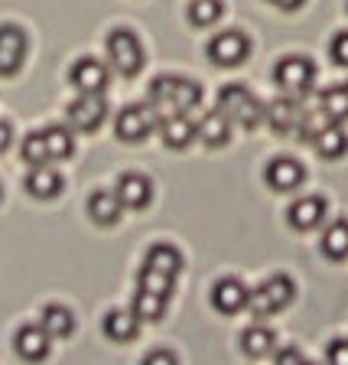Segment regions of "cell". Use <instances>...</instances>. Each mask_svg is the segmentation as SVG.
Wrapping results in <instances>:
<instances>
[{
  "mask_svg": "<svg viewBox=\"0 0 348 365\" xmlns=\"http://www.w3.org/2000/svg\"><path fill=\"white\" fill-rule=\"evenodd\" d=\"M147 101H150V111L157 114V121L169 118V114H189L202 101V85L182 76H159L147 88Z\"/></svg>",
  "mask_w": 348,
  "mask_h": 365,
  "instance_id": "obj_1",
  "label": "cell"
},
{
  "mask_svg": "<svg viewBox=\"0 0 348 365\" xmlns=\"http://www.w3.org/2000/svg\"><path fill=\"white\" fill-rule=\"evenodd\" d=\"M218 111L231 121V128H244V130H254L264 121V105L244 85H225L218 91Z\"/></svg>",
  "mask_w": 348,
  "mask_h": 365,
  "instance_id": "obj_2",
  "label": "cell"
},
{
  "mask_svg": "<svg viewBox=\"0 0 348 365\" xmlns=\"http://www.w3.org/2000/svg\"><path fill=\"white\" fill-rule=\"evenodd\" d=\"M107 62H111V68L124 78L140 76L147 56H144V46H140L137 33H130V30H111L107 33Z\"/></svg>",
  "mask_w": 348,
  "mask_h": 365,
  "instance_id": "obj_3",
  "label": "cell"
},
{
  "mask_svg": "<svg viewBox=\"0 0 348 365\" xmlns=\"http://www.w3.org/2000/svg\"><path fill=\"white\" fill-rule=\"evenodd\" d=\"M293 294H296V287L287 274H273V277H267L258 290H251L248 307L254 317H270V313H280L283 307H290Z\"/></svg>",
  "mask_w": 348,
  "mask_h": 365,
  "instance_id": "obj_4",
  "label": "cell"
},
{
  "mask_svg": "<svg viewBox=\"0 0 348 365\" xmlns=\"http://www.w3.org/2000/svg\"><path fill=\"white\" fill-rule=\"evenodd\" d=\"M273 82L280 85L287 95H293V98H303L306 91L312 88V82H316V66L306 56H287V59H280L273 66Z\"/></svg>",
  "mask_w": 348,
  "mask_h": 365,
  "instance_id": "obj_5",
  "label": "cell"
},
{
  "mask_svg": "<svg viewBox=\"0 0 348 365\" xmlns=\"http://www.w3.org/2000/svg\"><path fill=\"white\" fill-rule=\"evenodd\" d=\"M153 124H157V114L150 111V105H127L114 118V134L124 144H140L150 137Z\"/></svg>",
  "mask_w": 348,
  "mask_h": 365,
  "instance_id": "obj_6",
  "label": "cell"
},
{
  "mask_svg": "<svg viewBox=\"0 0 348 365\" xmlns=\"http://www.w3.org/2000/svg\"><path fill=\"white\" fill-rule=\"evenodd\" d=\"M26 53H30L26 33L16 23H4L0 26V78L16 76L23 68V62H26Z\"/></svg>",
  "mask_w": 348,
  "mask_h": 365,
  "instance_id": "obj_7",
  "label": "cell"
},
{
  "mask_svg": "<svg viewBox=\"0 0 348 365\" xmlns=\"http://www.w3.org/2000/svg\"><path fill=\"white\" fill-rule=\"evenodd\" d=\"M248 56H251V39L241 30H225L218 36H212V43H209V59L221 68L241 66Z\"/></svg>",
  "mask_w": 348,
  "mask_h": 365,
  "instance_id": "obj_8",
  "label": "cell"
},
{
  "mask_svg": "<svg viewBox=\"0 0 348 365\" xmlns=\"http://www.w3.org/2000/svg\"><path fill=\"white\" fill-rule=\"evenodd\" d=\"M107 118V105L101 95H78L68 105V128L78 134H95Z\"/></svg>",
  "mask_w": 348,
  "mask_h": 365,
  "instance_id": "obj_9",
  "label": "cell"
},
{
  "mask_svg": "<svg viewBox=\"0 0 348 365\" xmlns=\"http://www.w3.org/2000/svg\"><path fill=\"white\" fill-rule=\"evenodd\" d=\"M68 82L75 85L78 95H105L107 85H111V72H107L105 62L85 56V59H78L75 66H72Z\"/></svg>",
  "mask_w": 348,
  "mask_h": 365,
  "instance_id": "obj_10",
  "label": "cell"
},
{
  "mask_svg": "<svg viewBox=\"0 0 348 365\" xmlns=\"http://www.w3.org/2000/svg\"><path fill=\"white\" fill-rule=\"evenodd\" d=\"M303 111L306 108L300 105V98L293 95H280V98H273L270 105H264V121L270 124V130L277 134H293L303 121Z\"/></svg>",
  "mask_w": 348,
  "mask_h": 365,
  "instance_id": "obj_11",
  "label": "cell"
},
{
  "mask_svg": "<svg viewBox=\"0 0 348 365\" xmlns=\"http://www.w3.org/2000/svg\"><path fill=\"white\" fill-rule=\"evenodd\" d=\"M303 176H306L303 163H300V160H290V157L270 160V163H267V170H264L267 186H270V190H277V192L296 190V186L303 182Z\"/></svg>",
  "mask_w": 348,
  "mask_h": 365,
  "instance_id": "obj_12",
  "label": "cell"
},
{
  "mask_svg": "<svg viewBox=\"0 0 348 365\" xmlns=\"http://www.w3.org/2000/svg\"><path fill=\"white\" fill-rule=\"evenodd\" d=\"M114 192H117L124 209H147L153 199V182L144 173H124L114 186Z\"/></svg>",
  "mask_w": 348,
  "mask_h": 365,
  "instance_id": "obj_13",
  "label": "cell"
},
{
  "mask_svg": "<svg viewBox=\"0 0 348 365\" xmlns=\"http://www.w3.org/2000/svg\"><path fill=\"white\" fill-rule=\"evenodd\" d=\"M248 300H251V290L238 277H221L212 287V307L218 313H238L248 307Z\"/></svg>",
  "mask_w": 348,
  "mask_h": 365,
  "instance_id": "obj_14",
  "label": "cell"
},
{
  "mask_svg": "<svg viewBox=\"0 0 348 365\" xmlns=\"http://www.w3.org/2000/svg\"><path fill=\"white\" fill-rule=\"evenodd\" d=\"M14 346H16V356H20L23 362H43V359L49 356L53 336L46 333L43 327H23L20 333H16Z\"/></svg>",
  "mask_w": 348,
  "mask_h": 365,
  "instance_id": "obj_15",
  "label": "cell"
},
{
  "mask_svg": "<svg viewBox=\"0 0 348 365\" xmlns=\"http://www.w3.org/2000/svg\"><path fill=\"white\" fill-rule=\"evenodd\" d=\"M159 137L169 150H186V147L196 140V124L186 118V114H169V118H159Z\"/></svg>",
  "mask_w": 348,
  "mask_h": 365,
  "instance_id": "obj_16",
  "label": "cell"
},
{
  "mask_svg": "<svg viewBox=\"0 0 348 365\" xmlns=\"http://www.w3.org/2000/svg\"><path fill=\"white\" fill-rule=\"evenodd\" d=\"M322 219H326V199H319V196H303L287 209V222L293 228H300V232L316 228Z\"/></svg>",
  "mask_w": 348,
  "mask_h": 365,
  "instance_id": "obj_17",
  "label": "cell"
},
{
  "mask_svg": "<svg viewBox=\"0 0 348 365\" xmlns=\"http://www.w3.org/2000/svg\"><path fill=\"white\" fill-rule=\"evenodd\" d=\"M121 212H124V205H121V199H117V192L114 190H95L88 196L91 222H98V225H117Z\"/></svg>",
  "mask_w": 348,
  "mask_h": 365,
  "instance_id": "obj_18",
  "label": "cell"
},
{
  "mask_svg": "<svg viewBox=\"0 0 348 365\" xmlns=\"http://www.w3.org/2000/svg\"><path fill=\"white\" fill-rule=\"evenodd\" d=\"M196 140H202L205 147H225L231 140V121L215 108L196 124Z\"/></svg>",
  "mask_w": 348,
  "mask_h": 365,
  "instance_id": "obj_19",
  "label": "cell"
},
{
  "mask_svg": "<svg viewBox=\"0 0 348 365\" xmlns=\"http://www.w3.org/2000/svg\"><path fill=\"white\" fill-rule=\"evenodd\" d=\"M101 329H105V336L114 342H130L140 333V319H137L134 310H111L105 317V323H101Z\"/></svg>",
  "mask_w": 348,
  "mask_h": 365,
  "instance_id": "obj_20",
  "label": "cell"
},
{
  "mask_svg": "<svg viewBox=\"0 0 348 365\" xmlns=\"http://www.w3.org/2000/svg\"><path fill=\"white\" fill-rule=\"evenodd\" d=\"M26 192L33 199H56L62 192V176L49 163L46 167H33L30 176H26Z\"/></svg>",
  "mask_w": 348,
  "mask_h": 365,
  "instance_id": "obj_21",
  "label": "cell"
},
{
  "mask_svg": "<svg viewBox=\"0 0 348 365\" xmlns=\"http://www.w3.org/2000/svg\"><path fill=\"white\" fill-rule=\"evenodd\" d=\"M39 327H43L46 333L53 336V339H65V336H72V329H75V317H72V310H68V307L49 304V307L43 310V319H39Z\"/></svg>",
  "mask_w": 348,
  "mask_h": 365,
  "instance_id": "obj_22",
  "label": "cell"
},
{
  "mask_svg": "<svg viewBox=\"0 0 348 365\" xmlns=\"http://www.w3.org/2000/svg\"><path fill=\"white\" fill-rule=\"evenodd\" d=\"M319 150V157H326V160H339L342 153L348 150V134L342 124H326V128L319 130V137L312 140Z\"/></svg>",
  "mask_w": 348,
  "mask_h": 365,
  "instance_id": "obj_23",
  "label": "cell"
},
{
  "mask_svg": "<svg viewBox=\"0 0 348 365\" xmlns=\"http://www.w3.org/2000/svg\"><path fill=\"white\" fill-rule=\"evenodd\" d=\"M273 346H277V336H273V329L260 327V323L241 333V349H244V356H251V359H264V356H270Z\"/></svg>",
  "mask_w": 348,
  "mask_h": 365,
  "instance_id": "obj_24",
  "label": "cell"
},
{
  "mask_svg": "<svg viewBox=\"0 0 348 365\" xmlns=\"http://www.w3.org/2000/svg\"><path fill=\"white\" fill-rule=\"evenodd\" d=\"M319 111L326 114L329 124L348 121V88L345 85H332V88L322 91V98H319Z\"/></svg>",
  "mask_w": 348,
  "mask_h": 365,
  "instance_id": "obj_25",
  "label": "cell"
},
{
  "mask_svg": "<svg viewBox=\"0 0 348 365\" xmlns=\"http://www.w3.org/2000/svg\"><path fill=\"white\" fill-rule=\"evenodd\" d=\"M130 310L137 313L140 323H157V319H163V313H167V297L150 294V290H137Z\"/></svg>",
  "mask_w": 348,
  "mask_h": 365,
  "instance_id": "obj_26",
  "label": "cell"
},
{
  "mask_svg": "<svg viewBox=\"0 0 348 365\" xmlns=\"http://www.w3.org/2000/svg\"><path fill=\"white\" fill-rule=\"evenodd\" d=\"M147 267H157V271L163 274H179L182 271V255L173 248V245H153L150 251H147V258H144Z\"/></svg>",
  "mask_w": 348,
  "mask_h": 365,
  "instance_id": "obj_27",
  "label": "cell"
},
{
  "mask_svg": "<svg viewBox=\"0 0 348 365\" xmlns=\"http://www.w3.org/2000/svg\"><path fill=\"white\" fill-rule=\"evenodd\" d=\"M322 255L332 261L348 258V222H332L322 232Z\"/></svg>",
  "mask_w": 348,
  "mask_h": 365,
  "instance_id": "obj_28",
  "label": "cell"
},
{
  "mask_svg": "<svg viewBox=\"0 0 348 365\" xmlns=\"http://www.w3.org/2000/svg\"><path fill=\"white\" fill-rule=\"evenodd\" d=\"M43 140H46L49 163H56V160H68L72 153H75V140H72V134H68L65 128H46Z\"/></svg>",
  "mask_w": 348,
  "mask_h": 365,
  "instance_id": "obj_29",
  "label": "cell"
},
{
  "mask_svg": "<svg viewBox=\"0 0 348 365\" xmlns=\"http://www.w3.org/2000/svg\"><path fill=\"white\" fill-rule=\"evenodd\" d=\"M173 284H176L173 274H163L147 264L137 274V290H150V294H159V297H167V300H169V294H173Z\"/></svg>",
  "mask_w": 348,
  "mask_h": 365,
  "instance_id": "obj_30",
  "label": "cell"
},
{
  "mask_svg": "<svg viewBox=\"0 0 348 365\" xmlns=\"http://www.w3.org/2000/svg\"><path fill=\"white\" fill-rule=\"evenodd\" d=\"M225 14V4L221 0H192L189 4V20L196 26H215Z\"/></svg>",
  "mask_w": 348,
  "mask_h": 365,
  "instance_id": "obj_31",
  "label": "cell"
},
{
  "mask_svg": "<svg viewBox=\"0 0 348 365\" xmlns=\"http://www.w3.org/2000/svg\"><path fill=\"white\" fill-rule=\"evenodd\" d=\"M20 157H23V163H30V167H46V163H49L43 130H36V134H26V140H23V147H20Z\"/></svg>",
  "mask_w": 348,
  "mask_h": 365,
  "instance_id": "obj_32",
  "label": "cell"
},
{
  "mask_svg": "<svg viewBox=\"0 0 348 365\" xmlns=\"http://www.w3.org/2000/svg\"><path fill=\"white\" fill-rule=\"evenodd\" d=\"M329 56H332L335 66L348 68V30H342V33H335V36H332V46H329Z\"/></svg>",
  "mask_w": 348,
  "mask_h": 365,
  "instance_id": "obj_33",
  "label": "cell"
},
{
  "mask_svg": "<svg viewBox=\"0 0 348 365\" xmlns=\"http://www.w3.org/2000/svg\"><path fill=\"white\" fill-rule=\"evenodd\" d=\"M329 365H348V339H335L329 346Z\"/></svg>",
  "mask_w": 348,
  "mask_h": 365,
  "instance_id": "obj_34",
  "label": "cell"
},
{
  "mask_svg": "<svg viewBox=\"0 0 348 365\" xmlns=\"http://www.w3.org/2000/svg\"><path fill=\"white\" fill-rule=\"evenodd\" d=\"M140 365H179V362H176V356H173V352H167V349H157V352H150V356H147Z\"/></svg>",
  "mask_w": 348,
  "mask_h": 365,
  "instance_id": "obj_35",
  "label": "cell"
},
{
  "mask_svg": "<svg viewBox=\"0 0 348 365\" xmlns=\"http://www.w3.org/2000/svg\"><path fill=\"white\" fill-rule=\"evenodd\" d=\"M10 144H14V128H10V121H4V118H0V153L7 150Z\"/></svg>",
  "mask_w": 348,
  "mask_h": 365,
  "instance_id": "obj_36",
  "label": "cell"
},
{
  "mask_svg": "<svg viewBox=\"0 0 348 365\" xmlns=\"http://www.w3.org/2000/svg\"><path fill=\"white\" fill-rule=\"evenodd\" d=\"M300 359H303V356H300L296 349H283V352H277V365H296Z\"/></svg>",
  "mask_w": 348,
  "mask_h": 365,
  "instance_id": "obj_37",
  "label": "cell"
},
{
  "mask_svg": "<svg viewBox=\"0 0 348 365\" xmlns=\"http://www.w3.org/2000/svg\"><path fill=\"white\" fill-rule=\"evenodd\" d=\"M270 4H277L280 10H300L306 0H270Z\"/></svg>",
  "mask_w": 348,
  "mask_h": 365,
  "instance_id": "obj_38",
  "label": "cell"
},
{
  "mask_svg": "<svg viewBox=\"0 0 348 365\" xmlns=\"http://www.w3.org/2000/svg\"><path fill=\"white\" fill-rule=\"evenodd\" d=\"M296 365H316V362H306V359H300V362H296Z\"/></svg>",
  "mask_w": 348,
  "mask_h": 365,
  "instance_id": "obj_39",
  "label": "cell"
},
{
  "mask_svg": "<svg viewBox=\"0 0 348 365\" xmlns=\"http://www.w3.org/2000/svg\"><path fill=\"white\" fill-rule=\"evenodd\" d=\"M0 199H4V190H0Z\"/></svg>",
  "mask_w": 348,
  "mask_h": 365,
  "instance_id": "obj_40",
  "label": "cell"
},
{
  "mask_svg": "<svg viewBox=\"0 0 348 365\" xmlns=\"http://www.w3.org/2000/svg\"><path fill=\"white\" fill-rule=\"evenodd\" d=\"M345 88H348V82H345Z\"/></svg>",
  "mask_w": 348,
  "mask_h": 365,
  "instance_id": "obj_41",
  "label": "cell"
}]
</instances>
